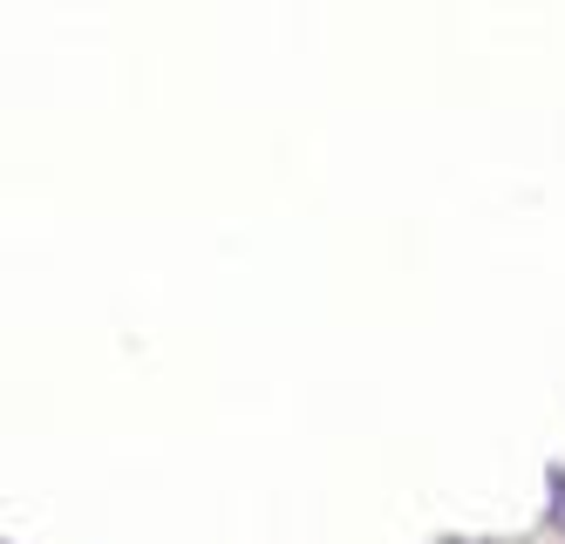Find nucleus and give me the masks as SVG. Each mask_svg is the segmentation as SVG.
I'll return each mask as SVG.
<instances>
[{"mask_svg":"<svg viewBox=\"0 0 565 544\" xmlns=\"http://www.w3.org/2000/svg\"><path fill=\"white\" fill-rule=\"evenodd\" d=\"M539 537L565 544V456L545 463V504H539Z\"/></svg>","mask_w":565,"mask_h":544,"instance_id":"nucleus-1","label":"nucleus"},{"mask_svg":"<svg viewBox=\"0 0 565 544\" xmlns=\"http://www.w3.org/2000/svg\"><path fill=\"white\" fill-rule=\"evenodd\" d=\"M429 544H511V537H477V531H443V537H429Z\"/></svg>","mask_w":565,"mask_h":544,"instance_id":"nucleus-2","label":"nucleus"}]
</instances>
